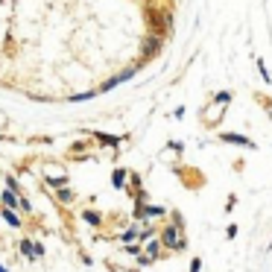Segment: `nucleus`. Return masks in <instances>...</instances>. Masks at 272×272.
I'll use <instances>...</instances> for the list:
<instances>
[{"mask_svg":"<svg viewBox=\"0 0 272 272\" xmlns=\"http://www.w3.org/2000/svg\"><path fill=\"white\" fill-rule=\"evenodd\" d=\"M47 185H53V188H62V185H64V176H50V179H47Z\"/></svg>","mask_w":272,"mask_h":272,"instance_id":"obj_6","label":"nucleus"},{"mask_svg":"<svg viewBox=\"0 0 272 272\" xmlns=\"http://www.w3.org/2000/svg\"><path fill=\"white\" fill-rule=\"evenodd\" d=\"M21 211H23V214H29V211H32V205H29V199H23V196H21Z\"/></svg>","mask_w":272,"mask_h":272,"instance_id":"obj_8","label":"nucleus"},{"mask_svg":"<svg viewBox=\"0 0 272 272\" xmlns=\"http://www.w3.org/2000/svg\"><path fill=\"white\" fill-rule=\"evenodd\" d=\"M6 188H9V190H15V193H18V182H15V176H6Z\"/></svg>","mask_w":272,"mask_h":272,"instance_id":"obj_7","label":"nucleus"},{"mask_svg":"<svg viewBox=\"0 0 272 272\" xmlns=\"http://www.w3.org/2000/svg\"><path fill=\"white\" fill-rule=\"evenodd\" d=\"M176 237H179V234H176L173 229H167V231H164V243H167V246H179V240H176Z\"/></svg>","mask_w":272,"mask_h":272,"instance_id":"obj_4","label":"nucleus"},{"mask_svg":"<svg viewBox=\"0 0 272 272\" xmlns=\"http://www.w3.org/2000/svg\"><path fill=\"white\" fill-rule=\"evenodd\" d=\"M123 179H126V176H123V173L117 170V173H114V185H117V188H123Z\"/></svg>","mask_w":272,"mask_h":272,"instance_id":"obj_10","label":"nucleus"},{"mask_svg":"<svg viewBox=\"0 0 272 272\" xmlns=\"http://www.w3.org/2000/svg\"><path fill=\"white\" fill-rule=\"evenodd\" d=\"M0 272H9V270H6V267H3V264H0Z\"/></svg>","mask_w":272,"mask_h":272,"instance_id":"obj_12","label":"nucleus"},{"mask_svg":"<svg viewBox=\"0 0 272 272\" xmlns=\"http://www.w3.org/2000/svg\"><path fill=\"white\" fill-rule=\"evenodd\" d=\"M32 249H35V261L44 258V246H41V243H32Z\"/></svg>","mask_w":272,"mask_h":272,"instance_id":"obj_9","label":"nucleus"},{"mask_svg":"<svg viewBox=\"0 0 272 272\" xmlns=\"http://www.w3.org/2000/svg\"><path fill=\"white\" fill-rule=\"evenodd\" d=\"M70 196H73L70 190H59V199H62V202H70Z\"/></svg>","mask_w":272,"mask_h":272,"instance_id":"obj_11","label":"nucleus"},{"mask_svg":"<svg viewBox=\"0 0 272 272\" xmlns=\"http://www.w3.org/2000/svg\"><path fill=\"white\" fill-rule=\"evenodd\" d=\"M0 202H3V208L18 211V208H21V193H15V190H3V193H0Z\"/></svg>","mask_w":272,"mask_h":272,"instance_id":"obj_1","label":"nucleus"},{"mask_svg":"<svg viewBox=\"0 0 272 272\" xmlns=\"http://www.w3.org/2000/svg\"><path fill=\"white\" fill-rule=\"evenodd\" d=\"M0 217H3V223H6V226H12V229H21V217H18L12 208H0Z\"/></svg>","mask_w":272,"mask_h":272,"instance_id":"obj_2","label":"nucleus"},{"mask_svg":"<svg viewBox=\"0 0 272 272\" xmlns=\"http://www.w3.org/2000/svg\"><path fill=\"white\" fill-rule=\"evenodd\" d=\"M18 249H21V255H23L26 261H35V249H32V240H21V243H18Z\"/></svg>","mask_w":272,"mask_h":272,"instance_id":"obj_3","label":"nucleus"},{"mask_svg":"<svg viewBox=\"0 0 272 272\" xmlns=\"http://www.w3.org/2000/svg\"><path fill=\"white\" fill-rule=\"evenodd\" d=\"M82 220H85V223H91V226H100V217H97V211H85V214H82Z\"/></svg>","mask_w":272,"mask_h":272,"instance_id":"obj_5","label":"nucleus"}]
</instances>
